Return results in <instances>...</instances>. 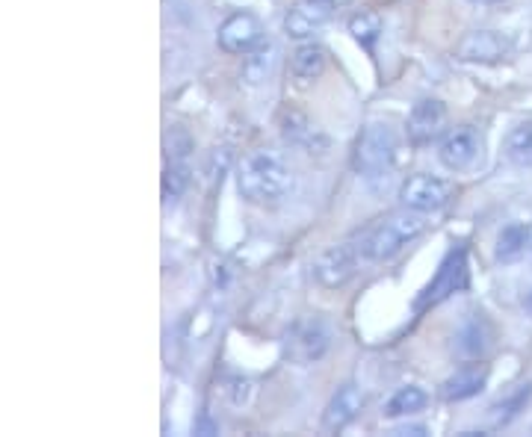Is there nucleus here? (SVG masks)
I'll list each match as a JSON object with an SVG mask.
<instances>
[{
  "mask_svg": "<svg viewBox=\"0 0 532 437\" xmlns=\"http://www.w3.org/2000/svg\"><path fill=\"white\" fill-rule=\"evenodd\" d=\"M361 411H364V393H361V387H355V384L337 387V393L329 399V405L323 411V432L326 435L343 432L349 423L358 420Z\"/></svg>",
  "mask_w": 532,
  "mask_h": 437,
  "instance_id": "14",
  "label": "nucleus"
},
{
  "mask_svg": "<svg viewBox=\"0 0 532 437\" xmlns=\"http://www.w3.org/2000/svg\"><path fill=\"white\" fill-rule=\"evenodd\" d=\"M399 198L405 210H417V213H435L444 210L453 198H456V184L435 178V175H411L402 181Z\"/></svg>",
  "mask_w": 532,
  "mask_h": 437,
  "instance_id": "5",
  "label": "nucleus"
},
{
  "mask_svg": "<svg viewBox=\"0 0 532 437\" xmlns=\"http://www.w3.org/2000/svg\"><path fill=\"white\" fill-rule=\"evenodd\" d=\"M329 57L320 45H302L293 57H290V77L299 89H308L311 83H317L326 74Z\"/></svg>",
  "mask_w": 532,
  "mask_h": 437,
  "instance_id": "16",
  "label": "nucleus"
},
{
  "mask_svg": "<svg viewBox=\"0 0 532 437\" xmlns=\"http://www.w3.org/2000/svg\"><path fill=\"white\" fill-rule=\"evenodd\" d=\"M349 33H352V39H355L361 48L373 51V45H376L379 36H382V18H379L376 12H370V9H361V12H355V15L349 18Z\"/></svg>",
  "mask_w": 532,
  "mask_h": 437,
  "instance_id": "22",
  "label": "nucleus"
},
{
  "mask_svg": "<svg viewBox=\"0 0 532 437\" xmlns=\"http://www.w3.org/2000/svg\"><path fill=\"white\" fill-rule=\"evenodd\" d=\"M527 246H532V228L524 225V222H512V225H506L500 231L494 254H497V260L512 263V260H518L527 251Z\"/></svg>",
  "mask_w": 532,
  "mask_h": 437,
  "instance_id": "19",
  "label": "nucleus"
},
{
  "mask_svg": "<svg viewBox=\"0 0 532 437\" xmlns=\"http://www.w3.org/2000/svg\"><path fill=\"white\" fill-rule=\"evenodd\" d=\"M506 157L515 166H532V119L521 122L506 136Z\"/></svg>",
  "mask_w": 532,
  "mask_h": 437,
  "instance_id": "23",
  "label": "nucleus"
},
{
  "mask_svg": "<svg viewBox=\"0 0 532 437\" xmlns=\"http://www.w3.org/2000/svg\"><path fill=\"white\" fill-rule=\"evenodd\" d=\"M444 125H447V107L438 98H423L408 113L405 136L411 145H426L444 130Z\"/></svg>",
  "mask_w": 532,
  "mask_h": 437,
  "instance_id": "12",
  "label": "nucleus"
},
{
  "mask_svg": "<svg viewBox=\"0 0 532 437\" xmlns=\"http://www.w3.org/2000/svg\"><path fill=\"white\" fill-rule=\"evenodd\" d=\"M470 281V269H467V251L456 249L444 257V263L438 266L435 278L429 281V287L417 296V311H429L441 302H447L453 293H462Z\"/></svg>",
  "mask_w": 532,
  "mask_h": 437,
  "instance_id": "4",
  "label": "nucleus"
},
{
  "mask_svg": "<svg viewBox=\"0 0 532 437\" xmlns=\"http://www.w3.org/2000/svg\"><path fill=\"white\" fill-rule=\"evenodd\" d=\"M361 260H364L361 246H352V243L332 246V249H326L314 260V266H311L314 281L320 287H326V290H340V287H346L355 278Z\"/></svg>",
  "mask_w": 532,
  "mask_h": 437,
  "instance_id": "6",
  "label": "nucleus"
},
{
  "mask_svg": "<svg viewBox=\"0 0 532 437\" xmlns=\"http://www.w3.org/2000/svg\"><path fill=\"white\" fill-rule=\"evenodd\" d=\"M473 3H503V0H473Z\"/></svg>",
  "mask_w": 532,
  "mask_h": 437,
  "instance_id": "26",
  "label": "nucleus"
},
{
  "mask_svg": "<svg viewBox=\"0 0 532 437\" xmlns=\"http://www.w3.org/2000/svg\"><path fill=\"white\" fill-rule=\"evenodd\" d=\"M261 33V21L252 12H234L222 21L216 42L225 54H249L261 42Z\"/></svg>",
  "mask_w": 532,
  "mask_h": 437,
  "instance_id": "11",
  "label": "nucleus"
},
{
  "mask_svg": "<svg viewBox=\"0 0 532 437\" xmlns=\"http://www.w3.org/2000/svg\"><path fill=\"white\" fill-rule=\"evenodd\" d=\"M485 381H488V364L482 361H473V364H465L459 367L456 373L450 375L444 384H441V399L444 402H465V399H473L485 390Z\"/></svg>",
  "mask_w": 532,
  "mask_h": 437,
  "instance_id": "15",
  "label": "nucleus"
},
{
  "mask_svg": "<svg viewBox=\"0 0 532 437\" xmlns=\"http://www.w3.org/2000/svg\"><path fill=\"white\" fill-rule=\"evenodd\" d=\"M278 133L287 145L305 148L308 154H323L329 148V139L317 130V125L296 107H281L278 110Z\"/></svg>",
  "mask_w": 532,
  "mask_h": 437,
  "instance_id": "9",
  "label": "nucleus"
},
{
  "mask_svg": "<svg viewBox=\"0 0 532 437\" xmlns=\"http://www.w3.org/2000/svg\"><path fill=\"white\" fill-rule=\"evenodd\" d=\"M524 305H527V313H530V316H532V293H530V296H527V302H524Z\"/></svg>",
  "mask_w": 532,
  "mask_h": 437,
  "instance_id": "25",
  "label": "nucleus"
},
{
  "mask_svg": "<svg viewBox=\"0 0 532 437\" xmlns=\"http://www.w3.org/2000/svg\"><path fill=\"white\" fill-rule=\"evenodd\" d=\"M190 187V169L184 166V160H172V166H166L163 172V201H178Z\"/></svg>",
  "mask_w": 532,
  "mask_h": 437,
  "instance_id": "24",
  "label": "nucleus"
},
{
  "mask_svg": "<svg viewBox=\"0 0 532 437\" xmlns=\"http://www.w3.org/2000/svg\"><path fill=\"white\" fill-rule=\"evenodd\" d=\"M349 3L352 0H299V3H293V9L284 18V30L293 39H308L332 21L337 9H343Z\"/></svg>",
  "mask_w": 532,
  "mask_h": 437,
  "instance_id": "8",
  "label": "nucleus"
},
{
  "mask_svg": "<svg viewBox=\"0 0 532 437\" xmlns=\"http://www.w3.org/2000/svg\"><path fill=\"white\" fill-rule=\"evenodd\" d=\"M509 51H512V42L506 36L494 33V30H473L456 45V57L459 60L482 65L503 63L509 57Z\"/></svg>",
  "mask_w": 532,
  "mask_h": 437,
  "instance_id": "10",
  "label": "nucleus"
},
{
  "mask_svg": "<svg viewBox=\"0 0 532 437\" xmlns=\"http://www.w3.org/2000/svg\"><path fill=\"white\" fill-rule=\"evenodd\" d=\"M426 231L423 213L408 210V213H391L388 219H382L364 240H361V254L364 260H391L408 243H414L420 234Z\"/></svg>",
  "mask_w": 532,
  "mask_h": 437,
  "instance_id": "2",
  "label": "nucleus"
},
{
  "mask_svg": "<svg viewBox=\"0 0 532 437\" xmlns=\"http://www.w3.org/2000/svg\"><path fill=\"white\" fill-rule=\"evenodd\" d=\"M479 157V136L470 125L456 127L450 130L444 139H441V148H438V160L450 169V172H465L476 163Z\"/></svg>",
  "mask_w": 532,
  "mask_h": 437,
  "instance_id": "13",
  "label": "nucleus"
},
{
  "mask_svg": "<svg viewBox=\"0 0 532 437\" xmlns=\"http://www.w3.org/2000/svg\"><path fill=\"white\" fill-rule=\"evenodd\" d=\"M275 63H278V45L269 42V39H261L243 60V80L249 86H261L272 77Z\"/></svg>",
  "mask_w": 532,
  "mask_h": 437,
  "instance_id": "17",
  "label": "nucleus"
},
{
  "mask_svg": "<svg viewBox=\"0 0 532 437\" xmlns=\"http://www.w3.org/2000/svg\"><path fill=\"white\" fill-rule=\"evenodd\" d=\"M491 346V328H488V322L476 313V316H470L465 325H462V331H459V349L470 355V358H479V355H485V349Z\"/></svg>",
  "mask_w": 532,
  "mask_h": 437,
  "instance_id": "21",
  "label": "nucleus"
},
{
  "mask_svg": "<svg viewBox=\"0 0 532 437\" xmlns=\"http://www.w3.org/2000/svg\"><path fill=\"white\" fill-rule=\"evenodd\" d=\"M532 399V381L527 384H518L509 396H503L497 405H491V426L494 429H503V426H509V423H515L518 417H521V411H527V405H530Z\"/></svg>",
  "mask_w": 532,
  "mask_h": 437,
  "instance_id": "18",
  "label": "nucleus"
},
{
  "mask_svg": "<svg viewBox=\"0 0 532 437\" xmlns=\"http://www.w3.org/2000/svg\"><path fill=\"white\" fill-rule=\"evenodd\" d=\"M329 346H332L329 325L323 319H317V316H308V319L296 322L293 331H290V337H287V355L296 364H302V367L323 361L326 352H329Z\"/></svg>",
  "mask_w": 532,
  "mask_h": 437,
  "instance_id": "7",
  "label": "nucleus"
},
{
  "mask_svg": "<svg viewBox=\"0 0 532 437\" xmlns=\"http://www.w3.org/2000/svg\"><path fill=\"white\" fill-rule=\"evenodd\" d=\"M426 402H429V393H426L423 387H417V384L399 387L397 393L388 399V405H385V417H388V420L411 417V414L423 411V408H426Z\"/></svg>",
  "mask_w": 532,
  "mask_h": 437,
  "instance_id": "20",
  "label": "nucleus"
},
{
  "mask_svg": "<svg viewBox=\"0 0 532 437\" xmlns=\"http://www.w3.org/2000/svg\"><path fill=\"white\" fill-rule=\"evenodd\" d=\"M237 189L249 204H278L293 189V172L269 151H252L237 166Z\"/></svg>",
  "mask_w": 532,
  "mask_h": 437,
  "instance_id": "1",
  "label": "nucleus"
},
{
  "mask_svg": "<svg viewBox=\"0 0 532 437\" xmlns=\"http://www.w3.org/2000/svg\"><path fill=\"white\" fill-rule=\"evenodd\" d=\"M399 139L391 125H367L361 130L358 142H355V154H352V166L361 178L376 181L382 175H388L397 166Z\"/></svg>",
  "mask_w": 532,
  "mask_h": 437,
  "instance_id": "3",
  "label": "nucleus"
}]
</instances>
